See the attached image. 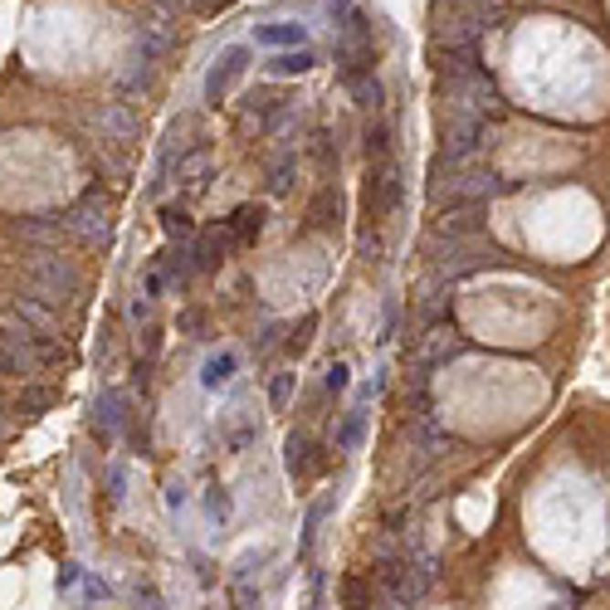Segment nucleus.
<instances>
[{"mask_svg":"<svg viewBox=\"0 0 610 610\" xmlns=\"http://www.w3.org/2000/svg\"><path fill=\"white\" fill-rule=\"evenodd\" d=\"M59 220H64V235L79 239L83 249H103L108 239H112V210H108V201H103L98 191L79 195V201L68 205Z\"/></svg>","mask_w":610,"mask_h":610,"instance_id":"obj_2","label":"nucleus"},{"mask_svg":"<svg viewBox=\"0 0 610 610\" xmlns=\"http://www.w3.org/2000/svg\"><path fill=\"white\" fill-rule=\"evenodd\" d=\"M181 332H201V313H181Z\"/></svg>","mask_w":610,"mask_h":610,"instance_id":"obj_33","label":"nucleus"},{"mask_svg":"<svg viewBox=\"0 0 610 610\" xmlns=\"http://www.w3.org/2000/svg\"><path fill=\"white\" fill-rule=\"evenodd\" d=\"M0 376H16V381H35V376H39L35 362L25 357L20 347H10L5 337H0Z\"/></svg>","mask_w":610,"mask_h":610,"instance_id":"obj_20","label":"nucleus"},{"mask_svg":"<svg viewBox=\"0 0 610 610\" xmlns=\"http://www.w3.org/2000/svg\"><path fill=\"white\" fill-rule=\"evenodd\" d=\"M337 220H342V191L322 186L313 201H308V230H332Z\"/></svg>","mask_w":610,"mask_h":610,"instance_id":"obj_12","label":"nucleus"},{"mask_svg":"<svg viewBox=\"0 0 610 610\" xmlns=\"http://www.w3.org/2000/svg\"><path fill=\"white\" fill-rule=\"evenodd\" d=\"M254 39L268 49H308V30L303 25H264V30H254Z\"/></svg>","mask_w":610,"mask_h":610,"instance_id":"obj_17","label":"nucleus"},{"mask_svg":"<svg viewBox=\"0 0 610 610\" xmlns=\"http://www.w3.org/2000/svg\"><path fill=\"white\" fill-rule=\"evenodd\" d=\"M264 205H239L230 220H225V230H230V239L235 245H254V239H259V230H264Z\"/></svg>","mask_w":610,"mask_h":610,"instance_id":"obj_16","label":"nucleus"},{"mask_svg":"<svg viewBox=\"0 0 610 610\" xmlns=\"http://www.w3.org/2000/svg\"><path fill=\"white\" fill-rule=\"evenodd\" d=\"M337 74L352 89L357 79H372L376 74V49L372 39H337Z\"/></svg>","mask_w":610,"mask_h":610,"instance_id":"obj_9","label":"nucleus"},{"mask_svg":"<svg viewBox=\"0 0 610 610\" xmlns=\"http://www.w3.org/2000/svg\"><path fill=\"white\" fill-rule=\"evenodd\" d=\"M289 122V98H279V93H254L249 98V108H245V118H239V132H274V127Z\"/></svg>","mask_w":610,"mask_h":610,"instance_id":"obj_7","label":"nucleus"},{"mask_svg":"<svg viewBox=\"0 0 610 610\" xmlns=\"http://www.w3.org/2000/svg\"><path fill=\"white\" fill-rule=\"evenodd\" d=\"M127 425V391H118V386H108L103 395L93 401V435H103V439H112Z\"/></svg>","mask_w":610,"mask_h":610,"instance_id":"obj_10","label":"nucleus"},{"mask_svg":"<svg viewBox=\"0 0 610 610\" xmlns=\"http://www.w3.org/2000/svg\"><path fill=\"white\" fill-rule=\"evenodd\" d=\"M352 98H357L362 108H381V98H386V93H381V79L372 74V79H357V83H352Z\"/></svg>","mask_w":610,"mask_h":610,"instance_id":"obj_27","label":"nucleus"},{"mask_svg":"<svg viewBox=\"0 0 610 610\" xmlns=\"http://www.w3.org/2000/svg\"><path fill=\"white\" fill-rule=\"evenodd\" d=\"M25 293H30L35 303H45V308L59 313L68 298L83 293V274L64 259L59 249H35V254H25Z\"/></svg>","mask_w":610,"mask_h":610,"instance_id":"obj_1","label":"nucleus"},{"mask_svg":"<svg viewBox=\"0 0 610 610\" xmlns=\"http://www.w3.org/2000/svg\"><path fill=\"white\" fill-rule=\"evenodd\" d=\"M362 435H366V410L357 405V410H347V415H342V425H337V449L352 454L362 445Z\"/></svg>","mask_w":610,"mask_h":610,"instance_id":"obj_22","label":"nucleus"},{"mask_svg":"<svg viewBox=\"0 0 610 610\" xmlns=\"http://www.w3.org/2000/svg\"><path fill=\"white\" fill-rule=\"evenodd\" d=\"M172 176H176V186H181V191H191V195H195V191H205V181H210V147H205V142H195L186 157L172 166Z\"/></svg>","mask_w":610,"mask_h":610,"instance_id":"obj_11","label":"nucleus"},{"mask_svg":"<svg viewBox=\"0 0 610 610\" xmlns=\"http://www.w3.org/2000/svg\"><path fill=\"white\" fill-rule=\"evenodd\" d=\"M283 454H289V474L293 484H313V479H322L332 469V459L322 454V445H313L308 435H293L289 445H283Z\"/></svg>","mask_w":610,"mask_h":610,"instance_id":"obj_6","label":"nucleus"},{"mask_svg":"<svg viewBox=\"0 0 610 610\" xmlns=\"http://www.w3.org/2000/svg\"><path fill=\"white\" fill-rule=\"evenodd\" d=\"M230 230L225 225H216V230H195V239H191V268L195 274H216V268L225 264V254H230Z\"/></svg>","mask_w":610,"mask_h":610,"instance_id":"obj_8","label":"nucleus"},{"mask_svg":"<svg viewBox=\"0 0 610 610\" xmlns=\"http://www.w3.org/2000/svg\"><path fill=\"white\" fill-rule=\"evenodd\" d=\"M342 605L347 610H376V581L372 576H347L342 581Z\"/></svg>","mask_w":610,"mask_h":610,"instance_id":"obj_19","label":"nucleus"},{"mask_svg":"<svg viewBox=\"0 0 610 610\" xmlns=\"http://www.w3.org/2000/svg\"><path fill=\"white\" fill-rule=\"evenodd\" d=\"M318 64V54L313 49H283L268 59V74H279V79H293V74H308V68Z\"/></svg>","mask_w":610,"mask_h":610,"instance_id":"obj_18","label":"nucleus"},{"mask_svg":"<svg viewBox=\"0 0 610 610\" xmlns=\"http://www.w3.org/2000/svg\"><path fill=\"white\" fill-rule=\"evenodd\" d=\"M122 484H127V479H122L118 464H112V469H108V499H112V503H122Z\"/></svg>","mask_w":610,"mask_h":610,"instance_id":"obj_31","label":"nucleus"},{"mask_svg":"<svg viewBox=\"0 0 610 610\" xmlns=\"http://www.w3.org/2000/svg\"><path fill=\"white\" fill-rule=\"evenodd\" d=\"M147 10H157V16H176V10H186L191 0H142Z\"/></svg>","mask_w":610,"mask_h":610,"instance_id":"obj_30","label":"nucleus"},{"mask_svg":"<svg viewBox=\"0 0 610 610\" xmlns=\"http://www.w3.org/2000/svg\"><path fill=\"white\" fill-rule=\"evenodd\" d=\"M54 401H59V391H54V386H39V381H25V391H20L16 410H20V415H39V410H49Z\"/></svg>","mask_w":610,"mask_h":610,"instance_id":"obj_21","label":"nucleus"},{"mask_svg":"<svg viewBox=\"0 0 610 610\" xmlns=\"http://www.w3.org/2000/svg\"><path fill=\"white\" fill-rule=\"evenodd\" d=\"M395 205H401V166L391 157L372 162V172H366V220H391Z\"/></svg>","mask_w":610,"mask_h":610,"instance_id":"obj_4","label":"nucleus"},{"mask_svg":"<svg viewBox=\"0 0 610 610\" xmlns=\"http://www.w3.org/2000/svg\"><path fill=\"white\" fill-rule=\"evenodd\" d=\"M332 16H337V39H372V20L357 0H332Z\"/></svg>","mask_w":610,"mask_h":610,"instance_id":"obj_14","label":"nucleus"},{"mask_svg":"<svg viewBox=\"0 0 610 610\" xmlns=\"http://www.w3.org/2000/svg\"><path fill=\"white\" fill-rule=\"evenodd\" d=\"M293 386H298V376L293 372H279L274 381H268V405L283 410V405H289V395H293Z\"/></svg>","mask_w":610,"mask_h":610,"instance_id":"obj_26","label":"nucleus"},{"mask_svg":"<svg viewBox=\"0 0 610 610\" xmlns=\"http://www.w3.org/2000/svg\"><path fill=\"white\" fill-rule=\"evenodd\" d=\"M293 176H298V157H279L274 166H268V191L283 195V191L293 186Z\"/></svg>","mask_w":610,"mask_h":610,"instance_id":"obj_25","label":"nucleus"},{"mask_svg":"<svg viewBox=\"0 0 610 610\" xmlns=\"http://www.w3.org/2000/svg\"><path fill=\"white\" fill-rule=\"evenodd\" d=\"M459 352H464V337H449V332L425 337V342H420V376L430 372V366H439V362H454Z\"/></svg>","mask_w":610,"mask_h":610,"instance_id":"obj_15","label":"nucleus"},{"mask_svg":"<svg viewBox=\"0 0 610 610\" xmlns=\"http://www.w3.org/2000/svg\"><path fill=\"white\" fill-rule=\"evenodd\" d=\"M162 230L172 239H181V245H191V239H195V225L186 216V205H162Z\"/></svg>","mask_w":610,"mask_h":610,"instance_id":"obj_23","label":"nucleus"},{"mask_svg":"<svg viewBox=\"0 0 610 610\" xmlns=\"http://www.w3.org/2000/svg\"><path fill=\"white\" fill-rule=\"evenodd\" d=\"M313 332H318V318L308 313V318H303V322H298V328H293V337H289V352H293V357H303V352L313 347Z\"/></svg>","mask_w":610,"mask_h":610,"instance_id":"obj_28","label":"nucleus"},{"mask_svg":"<svg viewBox=\"0 0 610 610\" xmlns=\"http://www.w3.org/2000/svg\"><path fill=\"white\" fill-rule=\"evenodd\" d=\"M89 127L98 132V142H103V152H127L142 137V118L132 112V103H93Z\"/></svg>","mask_w":610,"mask_h":610,"instance_id":"obj_3","label":"nucleus"},{"mask_svg":"<svg viewBox=\"0 0 610 610\" xmlns=\"http://www.w3.org/2000/svg\"><path fill=\"white\" fill-rule=\"evenodd\" d=\"M0 435H5V410H0Z\"/></svg>","mask_w":610,"mask_h":610,"instance_id":"obj_34","label":"nucleus"},{"mask_svg":"<svg viewBox=\"0 0 610 610\" xmlns=\"http://www.w3.org/2000/svg\"><path fill=\"white\" fill-rule=\"evenodd\" d=\"M132 318H137V322H152V293H147V298H137V303H132Z\"/></svg>","mask_w":610,"mask_h":610,"instance_id":"obj_32","label":"nucleus"},{"mask_svg":"<svg viewBox=\"0 0 610 610\" xmlns=\"http://www.w3.org/2000/svg\"><path fill=\"white\" fill-rule=\"evenodd\" d=\"M249 68V49L245 45H230V49H220V59L210 64V74H205V103H225L235 89V79Z\"/></svg>","mask_w":610,"mask_h":610,"instance_id":"obj_5","label":"nucleus"},{"mask_svg":"<svg viewBox=\"0 0 610 610\" xmlns=\"http://www.w3.org/2000/svg\"><path fill=\"white\" fill-rule=\"evenodd\" d=\"M16 235L39 245V249H54L64 239V220L59 216H30V220H16Z\"/></svg>","mask_w":610,"mask_h":610,"instance_id":"obj_13","label":"nucleus"},{"mask_svg":"<svg viewBox=\"0 0 610 610\" xmlns=\"http://www.w3.org/2000/svg\"><path fill=\"white\" fill-rule=\"evenodd\" d=\"M235 366H239V362H235V352H220V357H210V362H205V372H201L205 391H220L225 381L235 376Z\"/></svg>","mask_w":610,"mask_h":610,"instance_id":"obj_24","label":"nucleus"},{"mask_svg":"<svg viewBox=\"0 0 610 610\" xmlns=\"http://www.w3.org/2000/svg\"><path fill=\"white\" fill-rule=\"evenodd\" d=\"M322 386H328L332 395H337V391H347V386H352V366H347V362H332V366H328V381H322Z\"/></svg>","mask_w":610,"mask_h":610,"instance_id":"obj_29","label":"nucleus"}]
</instances>
